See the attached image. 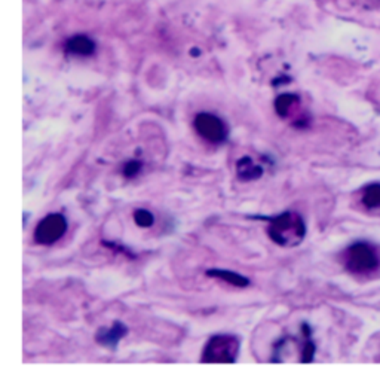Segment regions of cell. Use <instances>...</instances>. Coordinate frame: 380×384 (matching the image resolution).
I'll return each mask as SVG.
<instances>
[{
    "instance_id": "cell-7",
    "label": "cell",
    "mask_w": 380,
    "mask_h": 384,
    "mask_svg": "<svg viewBox=\"0 0 380 384\" xmlns=\"http://www.w3.org/2000/svg\"><path fill=\"white\" fill-rule=\"evenodd\" d=\"M125 335H127V328L120 322H116L113 323L110 329H101L97 334V341L106 347H115Z\"/></svg>"
},
{
    "instance_id": "cell-12",
    "label": "cell",
    "mask_w": 380,
    "mask_h": 384,
    "mask_svg": "<svg viewBox=\"0 0 380 384\" xmlns=\"http://www.w3.org/2000/svg\"><path fill=\"white\" fill-rule=\"evenodd\" d=\"M134 221H135V223L139 225V227L148 228V227H152V225H153L155 218H153V215L148 210L140 209V210H135Z\"/></svg>"
},
{
    "instance_id": "cell-14",
    "label": "cell",
    "mask_w": 380,
    "mask_h": 384,
    "mask_svg": "<svg viewBox=\"0 0 380 384\" xmlns=\"http://www.w3.org/2000/svg\"><path fill=\"white\" fill-rule=\"evenodd\" d=\"M140 170H141L140 161H129V163H127V166L124 168V175L127 178H134L140 173Z\"/></svg>"
},
{
    "instance_id": "cell-1",
    "label": "cell",
    "mask_w": 380,
    "mask_h": 384,
    "mask_svg": "<svg viewBox=\"0 0 380 384\" xmlns=\"http://www.w3.org/2000/svg\"><path fill=\"white\" fill-rule=\"evenodd\" d=\"M267 234L278 246L294 247L303 242L306 225L296 211H284L275 218H269Z\"/></svg>"
},
{
    "instance_id": "cell-11",
    "label": "cell",
    "mask_w": 380,
    "mask_h": 384,
    "mask_svg": "<svg viewBox=\"0 0 380 384\" xmlns=\"http://www.w3.org/2000/svg\"><path fill=\"white\" fill-rule=\"evenodd\" d=\"M298 103V97L294 94H282L275 100V111L279 116H287L294 106Z\"/></svg>"
},
{
    "instance_id": "cell-5",
    "label": "cell",
    "mask_w": 380,
    "mask_h": 384,
    "mask_svg": "<svg viewBox=\"0 0 380 384\" xmlns=\"http://www.w3.org/2000/svg\"><path fill=\"white\" fill-rule=\"evenodd\" d=\"M194 127L196 133L210 143H222L227 137V130L224 123L219 116L213 113H199L196 115Z\"/></svg>"
},
{
    "instance_id": "cell-4",
    "label": "cell",
    "mask_w": 380,
    "mask_h": 384,
    "mask_svg": "<svg viewBox=\"0 0 380 384\" xmlns=\"http://www.w3.org/2000/svg\"><path fill=\"white\" fill-rule=\"evenodd\" d=\"M67 231V221L60 213H51L45 216L34 230V240L39 244H53Z\"/></svg>"
},
{
    "instance_id": "cell-6",
    "label": "cell",
    "mask_w": 380,
    "mask_h": 384,
    "mask_svg": "<svg viewBox=\"0 0 380 384\" xmlns=\"http://www.w3.org/2000/svg\"><path fill=\"white\" fill-rule=\"evenodd\" d=\"M65 51L69 52V54L73 56H80V57H87L94 54L95 51V44L91 37L79 35V36H73L70 37L69 41L65 42Z\"/></svg>"
},
{
    "instance_id": "cell-10",
    "label": "cell",
    "mask_w": 380,
    "mask_h": 384,
    "mask_svg": "<svg viewBox=\"0 0 380 384\" xmlns=\"http://www.w3.org/2000/svg\"><path fill=\"white\" fill-rule=\"evenodd\" d=\"M361 202L367 209H380V183H373L364 188Z\"/></svg>"
},
{
    "instance_id": "cell-2",
    "label": "cell",
    "mask_w": 380,
    "mask_h": 384,
    "mask_svg": "<svg viewBox=\"0 0 380 384\" xmlns=\"http://www.w3.org/2000/svg\"><path fill=\"white\" fill-rule=\"evenodd\" d=\"M239 353V340L235 335H214L202 352L205 364H234Z\"/></svg>"
},
{
    "instance_id": "cell-9",
    "label": "cell",
    "mask_w": 380,
    "mask_h": 384,
    "mask_svg": "<svg viewBox=\"0 0 380 384\" xmlns=\"http://www.w3.org/2000/svg\"><path fill=\"white\" fill-rule=\"evenodd\" d=\"M207 275L215 277V279H220L223 282H227L232 286H238V287H247L250 285V280L247 279L246 275H242V274L235 273V271L214 268V270H208Z\"/></svg>"
},
{
    "instance_id": "cell-13",
    "label": "cell",
    "mask_w": 380,
    "mask_h": 384,
    "mask_svg": "<svg viewBox=\"0 0 380 384\" xmlns=\"http://www.w3.org/2000/svg\"><path fill=\"white\" fill-rule=\"evenodd\" d=\"M369 99L380 109V75L373 79V82L369 88Z\"/></svg>"
},
{
    "instance_id": "cell-3",
    "label": "cell",
    "mask_w": 380,
    "mask_h": 384,
    "mask_svg": "<svg viewBox=\"0 0 380 384\" xmlns=\"http://www.w3.org/2000/svg\"><path fill=\"white\" fill-rule=\"evenodd\" d=\"M345 266L354 274H370L379 267V256L367 243H357L346 250Z\"/></svg>"
},
{
    "instance_id": "cell-8",
    "label": "cell",
    "mask_w": 380,
    "mask_h": 384,
    "mask_svg": "<svg viewBox=\"0 0 380 384\" xmlns=\"http://www.w3.org/2000/svg\"><path fill=\"white\" fill-rule=\"evenodd\" d=\"M236 173L241 180H254L263 175V168L255 166L250 156H243L236 164Z\"/></svg>"
}]
</instances>
